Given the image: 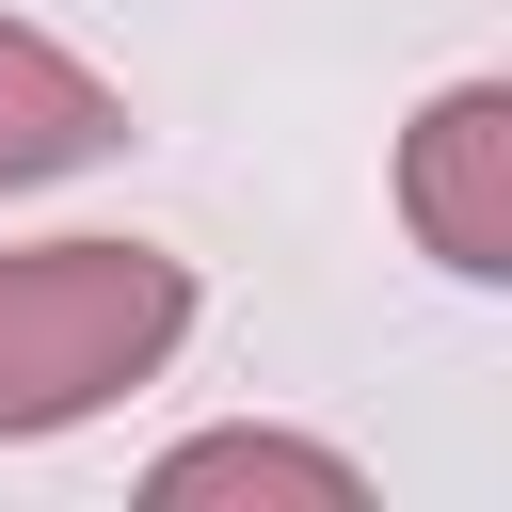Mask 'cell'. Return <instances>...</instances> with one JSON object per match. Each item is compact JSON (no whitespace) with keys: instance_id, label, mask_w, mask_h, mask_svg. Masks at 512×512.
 <instances>
[{"instance_id":"7a4b0ae2","label":"cell","mask_w":512,"mask_h":512,"mask_svg":"<svg viewBox=\"0 0 512 512\" xmlns=\"http://www.w3.org/2000/svg\"><path fill=\"white\" fill-rule=\"evenodd\" d=\"M400 208H416V240H432L464 288L512 272V80H448V96L416 112V144H400Z\"/></svg>"},{"instance_id":"277c9868","label":"cell","mask_w":512,"mask_h":512,"mask_svg":"<svg viewBox=\"0 0 512 512\" xmlns=\"http://www.w3.org/2000/svg\"><path fill=\"white\" fill-rule=\"evenodd\" d=\"M192 496H304V512H352L368 480H352L336 448H288V432H208V448L160 464V512H192Z\"/></svg>"},{"instance_id":"6da1fadb","label":"cell","mask_w":512,"mask_h":512,"mask_svg":"<svg viewBox=\"0 0 512 512\" xmlns=\"http://www.w3.org/2000/svg\"><path fill=\"white\" fill-rule=\"evenodd\" d=\"M176 336H192V272H176L160 240L0 256V432H64V416L128 400Z\"/></svg>"},{"instance_id":"3957f363","label":"cell","mask_w":512,"mask_h":512,"mask_svg":"<svg viewBox=\"0 0 512 512\" xmlns=\"http://www.w3.org/2000/svg\"><path fill=\"white\" fill-rule=\"evenodd\" d=\"M112 128H128V112H112V80L0 16V192H32V176H64V160H96Z\"/></svg>"}]
</instances>
